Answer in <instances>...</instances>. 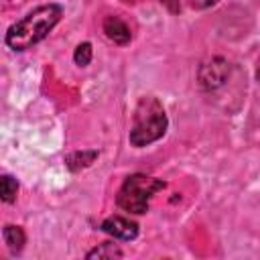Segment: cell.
I'll list each match as a JSON object with an SVG mask.
<instances>
[{
  "label": "cell",
  "mask_w": 260,
  "mask_h": 260,
  "mask_svg": "<svg viewBox=\"0 0 260 260\" xmlns=\"http://www.w3.org/2000/svg\"><path fill=\"white\" fill-rule=\"evenodd\" d=\"M61 6L59 4H45L35 10H30L26 16L16 20L14 24L8 26L6 30V45L12 51H26L32 45L41 43L61 20Z\"/></svg>",
  "instance_id": "obj_1"
},
{
  "label": "cell",
  "mask_w": 260,
  "mask_h": 260,
  "mask_svg": "<svg viewBox=\"0 0 260 260\" xmlns=\"http://www.w3.org/2000/svg\"><path fill=\"white\" fill-rule=\"evenodd\" d=\"M169 126L167 114L162 104L152 98V95H144L140 98L136 110H134V120H132V130H130V144L136 148L148 146L152 142H156L158 138L165 136Z\"/></svg>",
  "instance_id": "obj_2"
},
{
  "label": "cell",
  "mask_w": 260,
  "mask_h": 260,
  "mask_svg": "<svg viewBox=\"0 0 260 260\" xmlns=\"http://www.w3.org/2000/svg\"><path fill=\"white\" fill-rule=\"evenodd\" d=\"M160 189H165V181L136 173L124 181V185L120 187V191L116 195V203L120 209L140 215V213L148 211L150 197Z\"/></svg>",
  "instance_id": "obj_3"
},
{
  "label": "cell",
  "mask_w": 260,
  "mask_h": 260,
  "mask_svg": "<svg viewBox=\"0 0 260 260\" xmlns=\"http://www.w3.org/2000/svg\"><path fill=\"white\" fill-rule=\"evenodd\" d=\"M230 75V63L223 57H211L199 67V83L203 89H217Z\"/></svg>",
  "instance_id": "obj_4"
},
{
  "label": "cell",
  "mask_w": 260,
  "mask_h": 260,
  "mask_svg": "<svg viewBox=\"0 0 260 260\" xmlns=\"http://www.w3.org/2000/svg\"><path fill=\"white\" fill-rule=\"evenodd\" d=\"M102 230L118 240H134L138 236V225L122 215H112L102 223Z\"/></svg>",
  "instance_id": "obj_5"
},
{
  "label": "cell",
  "mask_w": 260,
  "mask_h": 260,
  "mask_svg": "<svg viewBox=\"0 0 260 260\" xmlns=\"http://www.w3.org/2000/svg\"><path fill=\"white\" fill-rule=\"evenodd\" d=\"M104 35L116 45H128L132 39L130 26L116 14H110L104 18Z\"/></svg>",
  "instance_id": "obj_6"
},
{
  "label": "cell",
  "mask_w": 260,
  "mask_h": 260,
  "mask_svg": "<svg viewBox=\"0 0 260 260\" xmlns=\"http://www.w3.org/2000/svg\"><path fill=\"white\" fill-rule=\"evenodd\" d=\"M98 158V150H75V152H69L65 156V165L69 171H81L85 167H89L93 160Z\"/></svg>",
  "instance_id": "obj_7"
},
{
  "label": "cell",
  "mask_w": 260,
  "mask_h": 260,
  "mask_svg": "<svg viewBox=\"0 0 260 260\" xmlns=\"http://www.w3.org/2000/svg\"><path fill=\"white\" fill-rule=\"evenodd\" d=\"M2 238H4V244L8 246V250L12 254H18L24 248V242H26V236H24L22 228H18V225H4Z\"/></svg>",
  "instance_id": "obj_8"
},
{
  "label": "cell",
  "mask_w": 260,
  "mask_h": 260,
  "mask_svg": "<svg viewBox=\"0 0 260 260\" xmlns=\"http://www.w3.org/2000/svg\"><path fill=\"white\" fill-rule=\"evenodd\" d=\"M122 256H124L122 250L112 242H104L85 254V258H122Z\"/></svg>",
  "instance_id": "obj_9"
},
{
  "label": "cell",
  "mask_w": 260,
  "mask_h": 260,
  "mask_svg": "<svg viewBox=\"0 0 260 260\" xmlns=\"http://www.w3.org/2000/svg\"><path fill=\"white\" fill-rule=\"evenodd\" d=\"M16 193H18L16 179H12L10 175H2L0 177V195H2V201L4 203H12L16 199Z\"/></svg>",
  "instance_id": "obj_10"
},
{
  "label": "cell",
  "mask_w": 260,
  "mask_h": 260,
  "mask_svg": "<svg viewBox=\"0 0 260 260\" xmlns=\"http://www.w3.org/2000/svg\"><path fill=\"white\" fill-rule=\"evenodd\" d=\"M73 61H75L79 67L89 65V61H91V45H89V43H79V45L75 47Z\"/></svg>",
  "instance_id": "obj_11"
},
{
  "label": "cell",
  "mask_w": 260,
  "mask_h": 260,
  "mask_svg": "<svg viewBox=\"0 0 260 260\" xmlns=\"http://www.w3.org/2000/svg\"><path fill=\"white\" fill-rule=\"evenodd\" d=\"M171 14H179V10H181V0H158Z\"/></svg>",
  "instance_id": "obj_12"
},
{
  "label": "cell",
  "mask_w": 260,
  "mask_h": 260,
  "mask_svg": "<svg viewBox=\"0 0 260 260\" xmlns=\"http://www.w3.org/2000/svg\"><path fill=\"white\" fill-rule=\"evenodd\" d=\"M219 0H189V4L193 6V8H197V10H203V8H209V6H213V4H217Z\"/></svg>",
  "instance_id": "obj_13"
},
{
  "label": "cell",
  "mask_w": 260,
  "mask_h": 260,
  "mask_svg": "<svg viewBox=\"0 0 260 260\" xmlns=\"http://www.w3.org/2000/svg\"><path fill=\"white\" fill-rule=\"evenodd\" d=\"M256 77H258V81H260V61H258V67H256Z\"/></svg>",
  "instance_id": "obj_14"
}]
</instances>
